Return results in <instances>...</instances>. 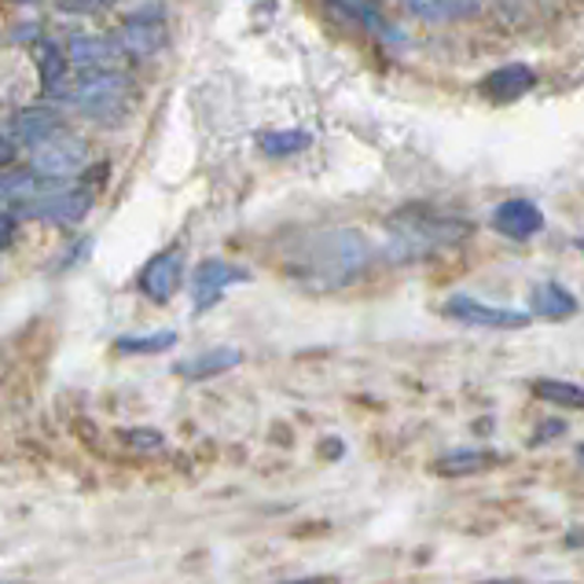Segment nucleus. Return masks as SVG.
Wrapping results in <instances>:
<instances>
[{
	"instance_id": "nucleus-24",
	"label": "nucleus",
	"mask_w": 584,
	"mask_h": 584,
	"mask_svg": "<svg viewBox=\"0 0 584 584\" xmlns=\"http://www.w3.org/2000/svg\"><path fill=\"white\" fill-rule=\"evenodd\" d=\"M563 430H566V423H563V419H548L544 427L530 438V445H533V449H541V445H544L548 438H559V434H563Z\"/></svg>"
},
{
	"instance_id": "nucleus-25",
	"label": "nucleus",
	"mask_w": 584,
	"mask_h": 584,
	"mask_svg": "<svg viewBox=\"0 0 584 584\" xmlns=\"http://www.w3.org/2000/svg\"><path fill=\"white\" fill-rule=\"evenodd\" d=\"M11 243H15V210L8 206V210H4V250H8Z\"/></svg>"
},
{
	"instance_id": "nucleus-18",
	"label": "nucleus",
	"mask_w": 584,
	"mask_h": 584,
	"mask_svg": "<svg viewBox=\"0 0 584 584\" xmlns=\"http://www.w3.org/2000/svg\"><path fill=\"white\" fill-rule=\"evenodd\" d=\"M331 4H335L346 19L357 22V27H364L368 33H375V38H383V41H389V44H397V41H400V38H397V30L383 19V11L375 8L372 0H331Z\"/></svg>"
},
{
	"instance_id": "nucleus-30",
	"label": "nucleus",
	"mask_w": 584,
	"mask_h": 584,
	"mask_svg": "<svg viewBox=\"0 0 584 584\" xmlns=\"http://www.w3.org/2000/svg\"><path fill=\"white\" fill-rule=\"evenodd\" d=\"M581 247H584V239H581Z\"/></svg>"
},
{
	"instance_id": "nucleus-12",
	"label": "nucleus",
	"mask_w": 584,
	"mask_h": 584,
	"mask_svg": "<svg viewBox=\"0 0 584 584\" xmlns=\"http://www.w3.org/2000/svg\"><path fill=\"white\" fill-rule=\"evenodd\" d=\"M66 55L77 71H103V66H114L125 55L122 41L114 38H100V33H74L71 44H66Z\"/></svg>"
},
{
	"instance_id": "nucleus-29",
	"label": "nucleus",
	"mask_w": 584,
	"mask_h": 584,
	"mask_svg": "<svg viewBox=\"0 0 584 584\" xmlns=\"http://www.w3.org/2000/svg\"><path fill=\"white\" fill-rule=\"evenodd\" d=\"M11 4H22V0H11ZM27 4H30V0H27Z\"/></svg>"
},
{
	"instance_id": "nucleus-19",
	"label": "nucleus",
	"mask_w": 584,
	"mask_h": 584,
	"mask_svg": "<svg viewBox=\"0 0 584 584\" xmlns=\"http://www.w3.org/2000/svg\"><path fill=\"white\" fill-rule=\"evenodd\" d=\"M405 8L423 22H456L478 11V0H405Z\"/></svg>"
},
{
	"instance_id": "nucleus-13",
	"label": "nucleus",
	"mask_w": 584,
	"mask_h": 584,
	"mask_svg": "<svg viewBox=\"0 0 584 584\" xmlns=\"http://www.w3.org/2000/svg\"><path fill=\"white\" fill-rule=\"evenodd\" d=\"M536 88V71L525 63H508V66H497L486 82H482V96L492 103H511V100H522L525 93Z\"/></svg>"
},
{
	"instance_id": "nucleus-10",
	"label": "nucleus",
	"mask_w": 584,
	"mask_h": 584,
	"mask_svg": "<svg viewBox=\"0 0 584 584\" xmlns=\"http://www.w3.org/2000/svg\"><path fill=\"white\" fill-rule=\"evenodd\" d=\"M492 228H497L500 236L514 239V243H525V239H533L544 228V213H541V206L530 199H508L492 210Z\"/></svg>"
},
{
	"instance_id": "nucleus-20",
	"label": "nucleus",
	"mask_w": 584,
	"mask_h": 584,
	"mask_svg": "<svg viewBox=\"0 0 584 584\" xmlns=\"http://www.w3.org/2000/svg\"><path fill=\"white\" fill-rule=\"evenodd\" d=\"M177 346V331H152V335H122L114 338V353L122 357H152Z\"/></svg>"
},
{
	"instance_id": "nucleus-11",
	"label": "nucleus",
	"mask_w": 584,
	"mask_h": 584,
	"mask_svg": "<svg viewBox=\"0 0 584 584\" xmlns=\"http://www.w3.org/2000/svg\"><path fill=\"white\" fill-rule=\"evenodd\" d=\"M4 133L19 140V147H38L52 140L55 133H63V118L52 107H22L4 122Z\"/></svg>"
},
{
	"instance_id": "nucleus-14",
	"label": "nucleus",
	"mask_w": 584,
	"mask_h": 584,
	"mask_svg": "<svg viewBox=\"0 0 584 584\" xmlns=\"http://www.w3.org/2000/svg\"><path fill=\"white\" fill-rule=\"evenodd\" d=\"M239 361H243V353H239L236 346H213V350L191 353V357L177 361L174 372L180 375V379H213V375L239 368Z\"/></svg>"
},
{
	"instance_id": "nucleus-1",
	"label": "nucleus",
	"mask_w": 584,
	"mask_h": 584,
	"mask_svg": "<svg viewBox=\"0 0 584 584\" xmlns=\"http://www.w3.org/2000/svg\"><path fill=\"white\" fill-rule=\"evenodd\" d=\"M372 265V243L357 228H320L291 243L283 272L309 291H338Z\"/></svg>"
},
{
	"instance_id": "nucleus-2",
	"label": "nucleus",
	"mask_w": 584,
	"mask_h": 584,
	"mask_svg": "<svg viewBox=\"0 0 584 584\" xmlns=\"http://www.w3.org/2000/svg\"><path fill=\"white\" fill-rule=\"evenodd\" d=\"M389 228V258L394 261H419L438 254L445 247L463 243L474 232L471 221L427 210V206H400L386 221Z\"/></svg>"
},
{
	"instance_id": "nucleus-26",
	"label": "nucleus",
	"mask_w": 584,
	"mask_h": 584,
	"mask_svg": "<svg viewBox=\"0 0 584 584\" xmlns=\"http://www.w3.org/2000/svg\"><path fill=\"white\" fill-rule=\"evenodd\" d=\"M327 445V456H331V460H335V456H342V441L338 438H331V441H324Z\"/></svg>"
},
{
	"instance_id": "nucleus-5",
	"label": "nucleus",
	"mask_w": 584,
	"mask_h": 584,
	"mask_svg": "<svg viewBox=\"0 0 584 584\" xmlns=\"http://www.w3.org/2000/svg\"><path fill=\"white\" fill-rule=\"evenodd\" d=\"M30 166L38 169V174L52 177V180L74 177V174H82V169L88 166V144L63 129V133H55L52 140H44V144L33 147Z\"/></svg>"
},
{
	"instance_id": "nucleus-21",
	"label": "nucleus",
	"mask_w": 584,
	"mask_h": 584,
	"mask_svg": "<svg viewBox=\"0 0 584 584\" xmlns=\"http://www.w3.org/2000/svg\"><path fill=\"white\" fill-rule=\"evenodd\" d=\"M313 136L302 133V129H277V133H261L258 136V147L265 152L269 158H291V155H302L309 152Z\"/></svg>"
},
{
	"instance_id": "nucleus-3",
	"label": "nucleus",
	"mask_w": 584,
	"mask_h": 584,
	"mask_svg": "<svg viewBox=\"0 0 584 584\" xmlns=\"http://www.w3.org/2000/svg\"><path fill=\"white\" fill-rule=\"evenodd\" d=\"M71 103L88 118H96L103 125H118L129 118L133 111V77L103 66V71H82V77L74 82Z\"/></svg>"
},
{
	"instance_id": "nucleus-8",
	"label": "nucleus",
	"mask_w": 584,
	"mask_h": 584,
	"mask_svg": "<svg viewBox=\"0 0 584 584\" xmlns=\"http://www.w3.org/2000/svg\"><path fill=\"white\" fill-rule=\"evenodd\" d=\"M180 277H185V254H180L177 247L163 250V254H155L144 265L140 291H144V298H152L155 305H166L169 298H174V291L180 288Z\"/></svg>"
},
{
	"instance_id": "nucleus-7",
	"label": "nucleus",
	"mask_w": 584,
	"mask_h": 584,
	"mask_svg": "<svg viewBox=\"0 0 584 584\" xmlns=\"http://www.w3.org/2000/svg\"><path fill=\"white\" fill-rule=\"evenodd\" d=\"M250 269L243 265H228L221 258H206L199 269H195V283H191V298H195V313H206L221 302V294L232 288V283H247Z\"/></svg>"
},
{
	"instance_id": "nucleus-17",
	"label": "nucleus",
	"mask_w": 584,
	"mask_h": 584,
	"mask_svg": "<svg viewBox=\"0 0 584 584\" xmlns=\"http://www.w3.org/2000/svg\"><path fill=\"white\" fill-rule=\"evenodd\" d=\"M533 313L544 320H570L577 313V298L570 288H563V283L544 280L533 288Z\"/></svg>"
},
{
	"instance_id": "nucleus-28",
	"label": "nucleus",
	"mask_w": 584,
	"mask_h": 584,
	"mask_svg": "<svg viewBox=\"0 0 584 584\" xmlns=\"http://www.w3.org/2000/svg\"><path fill=\"white\" fill-rule=\"evenodd\" d=\"M577 456H581V463H584V445H581V449H577Z\"/></svg>"
},
{
	"instance_id": "nucleus-22",
	"label": "nucleus",
	"mask_w": 584,
	"mask_h": 584,
	"mask_svg": "<svg viewBox=\"0 0 584 584\" xmlns=\"http://www.w3.org/2000/svg\"><path fill=\"white\" fill-rule=\"evenodd\" d=\"M533 394L555 408H584V386L570 379H536Z\"/></svg>"
},
{
	"instance_id": "nucleus-6",
	"label": "nucleus",
	"mask_w": 584,
	"mask_h": 584,
	"mask_svg": "<svg viewBox=\"0 0 584 584\" xmlns=\"http://www.w3.org/2000/svg\"><path fill=\"white\" fill-rule=\"evenodd\" d=\"M445 316L460 320L467 327H489V331H519L530 327V313H519V309H503V305H486L482 298H467L456 294L445 302Z\"/></svg>"
},
{
	"instance_id": "nucleus-23",
	"label": "nucleus",
	"mask_w": 584,
	"mask_h": 584,
	"mask_svg": "<svg viewBox=\"0 0 584 584\" xmlns=\"http://www.w3.org/2000/svg\"><path fill=\"white\" fill-rule=\"evenodd\" d=\"M122 441L133 445V449H140V452H144V449L155 452V449H163V445H166V438H163L158 430H125Z\"/></svg>"
},
{
	"instance_id": "nucleus-27",
	"label": "nucleus",
	"mask_w": 584,
	"mask_h": 584,
	"mask_svg": "<svg viewBox=\"0 0 584 584\" xmlns=\"http://www.w3.org/2000/svg\"><path fill=\"white\" fill-rule=\"evenodd\" d=\"M93 4H96V8H107V4H114V0H93Z\"/></svg>"
},
{
	"instance_id": "nucleus-4",
	"label": "nucleus",
	"mask_w": 584,
	"mask_h": 584,
	"mask_svg": "<svg viewBox=\"0 0 584 584\" xmlns=\"http://www.w3.org/2000/svg\"><path fill=\"white\" fill-rule=\"evenodd\" d=\"M93 191L85 188H55L49 195H38V199H27L11 210H19L22 217H33V221L44 225H77L82 217L93 210Z\"/></svg>"
},
{
	"instance_id": "nucleus-9",
	"label": "nucleus",
	"mask_w": 584,
	"mask_h": 584,
	"mask_svg": "<svg viewBox=\"0 0 584 584\" xmlns=\"http://www.w3.org/2000/svg\"><path fill=\"white\" fill-rule=\"evenodd\" d=\"M118 41L129 60H152L155 52L166 49L169 33H166V22L158 15H133L122 22Z\"/></svg>"
},
{
	"instance_id": "nucleus-16",
	"label": "nucleus",
	"mask_w": 584,
	"mask_h": 584,
	"mask_svg": "<svg viewBox=\"0 0 584 584\" xmlns=\"http://www.w3.org/2000/svg\"><path fill=\"white\" fill-rule=\"evenodd\" d=\"M500 456L486 449H452L441 460H434V474L441 478H467V474H482L489 467H497Z\"/></svg>"
},
{
	"instance_id": "nucleus-15",
	"label": "nucleus",
	"mask_w": 584,
	"mask_h": 584,
	"mask_svg": "<svg viewBox=\"0 0 584 584\" xmlns=\"http://www.w3.org/2000/svg\"><path fill=\"white\" fill-rule=\"evenodd\" d=\"M38 77H41V93L44 96H63L66 88V66H71V55H66L60 44L52 41H38Z\"/></svg>"
}]
</instances>
